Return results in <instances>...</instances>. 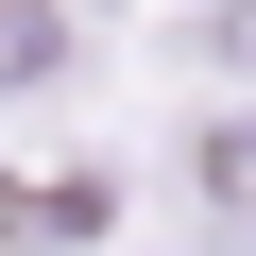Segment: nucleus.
<instances>
[{
    "instance_id": "obj_1",
    "label": "nucleus",
    "mask_w": 256,
    "mask_h": 256,
    "mask_svg": "<svg viewBox=\"0 0 256 256\" xmlns=\"http://www.w3.org/2000/svg\"><path fill=\"white\" fill-rule=\"evenodd\" d=\"M188 222L222 239V256H256V102H222V120H188Z\"/></svg>"
},
{
    "instance_id": "obj_2",
    "label": "nucleus",
    "mask_w": 256,
    "mask_h": 256,
    "mask_svg": "<svg viewBox=\"0 0 256 256\" xmlns=\"http://www.w3.org/2000/svg\"><path fill=\"white\" fill-rule=\"evenodd\" d=\"M34 68H68V18H52V0H18V18H0V86H34Z\"/></svg>"
},
{
    "instance_id": "obj_3",
    "label": "nucleus",
    "mask_w": 256,
    "mask_h": 256,
    "mask_svg": "<svg viewBox=\"0 0 256 256\" xmlns=\"http://www.w3.org/2000/svg\"><path fill=\"white\" fill-rule=\"evenodd\" d=\"M188 52H205V68H256V0H205V18H188Z\"/></svg>"
}]
</instances>
